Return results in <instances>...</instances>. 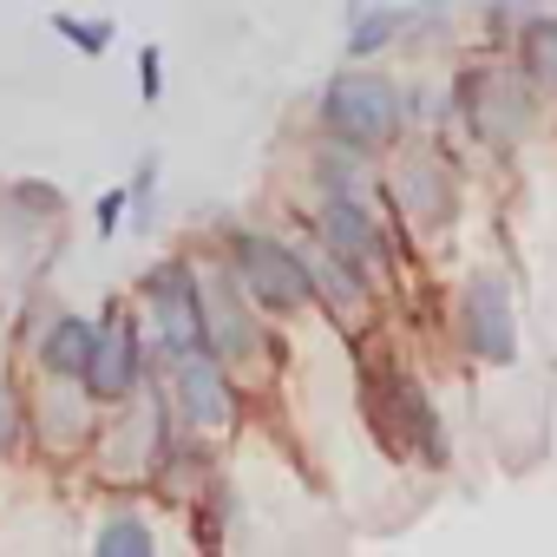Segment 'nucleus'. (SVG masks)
<instances>
[{
    "mask_svg": "<svg viewBox=\"0 0 557 557\" xmlns=\"http://www.w3.org/2000/svg\"><path fill=\"white\" fill-rule=\"evenodd\" d=\"M361 394H368V426H374V440H381L394 459L446 466V426H440V407L426 400V387H420L407 368H394V361L368 368Z\"/></svg>",
    "mask_w": 557,
    "mask_h": 557,
    "instance_id": "2",
    "label": "nucleus"
},
{
    "mask_svg": "<svg viewBox=\"0 0 557 557\" xmlns=\"http://www.w3.org/2000/svg\"><path fill=\"white\" fill-rule=\"evenodd\" d=\"M145 309L158 329V348L171 361L210 355V315H203V275L190 262H158L145 269Z\"/></svg>",
    "mask_w": 557,
    "mask_h": 557,
    "instance_id": "5",
    "label": "nucleus"
},
{
    "mask_svg": "<svg viewBox=\"0 0 557 557\" xmlns=\"http://www.w3.org/2000/svg\"><path fill=\"white\" fill-rule=\"evenodd\" d=\"M315 236H322V249H329L335 262H348V269H361V275H381V269H387V230L374 223V210H368L361 197H322Z\"/></svg>",
    "mask_w": 557,
    "mask_h": 557,
    "instance_id": "7",
    "label": "nucleus"
},
{
    "mask_svg": "<svg viewBox=\"0 0 557 557\" xmlns=\"http://www.w3.org/2000/svg\"><path fill=\"white\" fill-rule=\"evenodd\" d=\"M459 348L479 368H511L518 361V309H511L505 275H492V269L466 275V289H459Z\"/></svg>",
    "mask_w": 557,
    "mask_h": 557,
    "instance_id": "6",
    "label": "nucleus"
},
{
    "mask_svg": "<svg viewBox=\"0 0 557 557\" xmlns=\"http://www.w3.org/2000/svg\"><path fill=\"white\" fill-rule=\"evenodd\" d=\"M177 368V413L203 433L230 426L236 420V394H230V374L216 355H190V361H171Z\"/></svg>",
    "mask_w": 557,
    "mask_h": 557,
    "instance_id": "11",
    "label": "nucleus"
},
{
    "mask_svg": "<svg viewBox=\"0 0 557 557\" xmlns=\"http://www.w3.org/2000/svg\"><path fill=\"white\" fill-rule=\"evenodd\" d=\"M14 446V394H8V374H0V453Z\"/></svg>",
    "mask_w": 557,
    "mask_h": 557,
    "instance_id": "23",
    "label": "nucleus"
},
{
    "mask_svg": "<svg viewBox=\"0 0 557 557\" xmlns=\"http://www.w3.org/2000/svg\"><path fill=\"white\" fill-rule=\"evenodd\" d=\"M243 302L249 296L236 283V269L230 275H203V315H210V355L216 361H249L262 348V335H256V322H249Z\"/></svg>",
    "mask_w": 557,
    "mask_h": 557,
    "instance_id": "10",
    "label": "nucleus"
},
{
    "mask_svg": "<svg viewBox=\"0 0 557 557\" xmlns=\"http://www.w3.org/2000/svg\"><path fill=\"white\" fill-rule=\"evenodd\" d=\"M322 289H329V302H335L342 315H361V309H368V275L348 269V262H335L329 249L315 256V296H322Z\"/></svg>",
    "mask_w": 557,
    "mask_h": 557,
    "instance_id": "16",
    "label": "nucleus"
},
{
    "mask_svg": "<svg viewBox=\"0 0 557 557\" xmlns=\"http://www.w3.org/2000/svg\"><path fill=\"white\" fill-rule=\"evenodd\" d=\"M322 125H329V145H348L361 158L400 145L407 132V92L374 73V66H342L329 86H322Z\"/></svg>",
    "mask_w": 557,
    "mask_h": 557,
    "instance_id": "1",
    "label": "nucleus"
},
{
    "mask_svg": "<svg viewBox=\"0 0 557 557\" xmlns=\"http://www.w3.org/2000/svg\"><path fill=\"white\" fill-rule=\"evenodd\" d=\"M531 14H544L537 0H485V34H492V47H518V34L531 27Z\"/></svg>",
    "mask_w": 557,
    "mask_h": 557,
    "instance_id": "18",
    "label": "nucleus"
},
{
    "mask_svg": "<svg viewBox=\"0 0 557 557\" xmlns=\"http://www.w3.org/2000/svg\"><path fill=\"white\" fill-rule=\"evenodd\" d=\"M151 184H158V158H145L138 177H132V210H138V223L151 216Z\"/></svg>",
    "mask_w": 557,
    "mask_h": 557,
    "instance_id": "20",
    "label": "nucleus"
},
{
    "mask_svg": "<svg viewBox=\"0 0 557 557\" xmlns=\"http://www.w3.org/2000/svg\"><path fill=\"white\" fill-rule=\"evenodd\" d=\"M125 203H132V184H125V190H106V197H99V236H112V230H119Z\"/></svg>",
    "mask_w": 557,
    "mask_h": 557,
    "instance_id": "21",
    "label": "nucleus"
},
{
    "mask_svg": "<svg viewBox=\"0 0 557 557\" xmlns=\"http://www.w3.org/2000/svg\"><path fill=\"white\" fill-rule=\"evenodd\" d=\"M21 210H60L53 184H21Z\"/></svg>",
    "mask_w": 557,
    "mask_h": 557,
    "instance_id": "22",
    "label": "nucleus"
},
{
    "mask_svg": "<svg viewBox=\"0 0 557 557\" xmlns=\"http://www.w3.org/2000/svg\"><path fill=\"white\" fill-rule=\"evenodd\" d=\"M53 34H60V40L73 47V53L99 60V53L112 47V34H119V27H112L106 14H92V21H86V14H66V8H60V14H53Z\"/></svg>",
    "mask_w": 557,
    "mask_h": 557,
    "instance_id": "17",
    "label": "nucleus"
},
{
    "mask_svg": "<svg viewBox=\"0 0 557 557\" xmlns=\"http://www.w3.org/2000/svg\"><path fill=\"white\" fill-rule=\"evenodd\" d=\"M230 269L256 309L269 315H296L315 302V262L302 249H289L283 236H262V230H236L230 236Z\"/></svg>",
    "mask_w": 557,
    "mask_h": 557,
    "instance_id": "4",
    "label": "nucleus"
},
{
    "mask_svg": "<svg viewBox=\"0 0 557 557\" xmlns=\"http://www.w3.org/2000/svg\"><path fill=\"white\" fill-rule=\"evenodd\" d=\"M531 112H537V86L505 60H479L453 79V119L492 151H511L531 132Z\"/></svg>",
    "mask_w": 557,
    "mask_h": 557,
    "instance_id": "3",
    "label": "nucleus"
},
{
    "mask_svg": "<svg viewBox=\"0 0 557 557\" xmlns=\"http://www.w3.org/2000/svg\"><path fill=\"white\" fill-rule=\"evenodd\" d=\"M92 557H158V531L138 511H112L92 537Z\"/></svg>",
    "mask_w": 557,
    "mask_h": 557,
    "instance_id": "15",
    "label": "nucleus"
},
{
    "mask_svg": "<svg viewBox=\"0 0 557 557\" xmlns=\"http://www.w3.org/2000/svg\"><path fill=\"white\" fill-rule=\"evenodd\" d=\"M413 34V8H394V0H381V8H355L348 21V66H368L374 53L400 47Z\"/></svg>",
    "mask_w": 557,
    "mask_h": 557,
    "instance_id": "12",
    "label": "nucleus"
},
{
    "mask_svg": "<svg viewBox=\"0 0 557 557\" xmlns=\"http://www.w3.org/2000/svg\"><path fill=\"white\" fill-rule=\"evenodd\" d=\"M138 329L112 309L106 322H99V348H92V368H86V400H125L132 387H138Z\"/></svg>",
    "mask_w": 557,
    "mask_h": 557,
    "instance_id": "9",
    "label": "nucleus"
},
{
    "mask_svg": "<svg viewBox=\"0 0 557 557\" xmlns=\"http://www.w3.org/2000/svg\"><path fill=\"white\" fill-rule=\"evenodd\" d=\"M138 99H145V106H158V99H164V53H158V47H145V53H138Z\"/></svg>",
    "mask_w": 557,
    "mask_h": 557,
    "instance_id": "19",
    "label": "nucleus"
},
{
    "mask_svg": "<svg viewBox=\"0 0 557 557\" xmlns=\"http://www.w3.org/2000/svg\"><path fill=\"white\" fill-rule=\"evenodd\" d=\"M394 203L413 216V230H446L459 216V177L446 171L440 151H413L394 171Z\"/></svg>",
    "mask_w": 557,
    "mask_h": 557,
    "instance_id": "8",
    "label": "nucleus"
},
{
    "mask_svg": "<svg viewBox=\"0 0 557 557\" xmlns=\"http://www.w3.org/2000/svg\"><path fill=\"white\" fill-rule=\"evenodd\" d=\"M511 60H518V73H524L537 92L557 99V14H531V27L518 34Z\"/></svg>",
    "mask_w": 557,
    "mask_h": 557,
    "instance_id": "14",
    "label": "nucleus"
},
{
    "mask_svg": "<svg viewBox=\"0 0 557 557\" xmlns=\"http://www.w3.org/2000/svg\"><path fill=\"white\" fill-rule=\"evenodd\" d=\"M92 348H99V322H86V315H60V322L47 329V342H40V368L60 374V381H86Z\"/></svg>",
    "mask_w": 557,
    "mask_h": 557,
    "instance_id": "13",
    "label": "nucleus"
}]
</instances>
